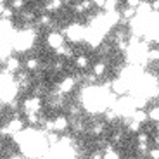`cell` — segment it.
I'll list each match as a JSON object with an SVG mask.
<instances>
[{"instance_id": "obj_1", "label": "cell", "mask_w": 159, "mask_h": 159, "mask_svg": "<svg viewBox=\"0 0 159 159\" xmlns=\"http://www.w3.org/2000/svg\"><path fill=\"white\" fill-rule=\"evenodd\" d=\"M42 106H43V100H42V97H38V95L28 97V99L21 104V107H23L24 112H40Z\"/></svg>"}, {"instance_id": "obj_2", "label": "cell", "mask_w": 159, "mask_h": 159, "mask_svg": "<svg viewBox=\"0 0 159 159\" xmlns=\"http://www.w3.org/2000/svg\"><path fill=\"white\" fill-rule=\"evenodd\" d=\"M47 45L54 50H59L66 45V35H62L59 31H50L47 36Z\"/></svg>"}, {"instance_id": "obj_3", "label": "cell", "mask_w": 159, "mask_h": 159, "mask_svg": "<svg viewBox=\"0 0 159 159\" xmlns=\"http://www.w3.org/2000/svg\"><path fill=\"white\" fill-rule=\"evenodd\" d=\"M21 66H23V62H21L16 56H9V57H5V59H4V68L7 69L9 73H12V75L19 73Z\"/></svg>"}, {"instance_id": "obj_4", "label": "cell", "mask_w": 159, "mask_h": 159, "mask_svg": "<svg viewBox=\"0 0 159 159\" xmlns=\"http://www.w3.org/2000/svg\"><path fill=\"white\" fill-rule=\"evenodd\" d=\"M75 88H76V78H73V76H66V78L59 83V93L66 95V93H71Z\"/></svg>"}, {"instance_id": "obj_5", "label": "cell", "mask_w": 159, "mask_h": 159, "mask_svg": "<svg viewBox=\"0 0 159 159\" xmlns=\"http://www.w3.org/2000/svg\"><path fill=\"white\" fill-rule=\"evenodd\" d=\"M68 128H69L68 116L59 114V116H56V118H54V131H57V133H61V135H62L64 131H68Z\"/></svg>"}, {"instance_id": "obj_6", "label": "cell", "mask_w": 159, "mask_h": 159, "mask_svg": "<svg viewBox=\"0 0 159 159\" xmlns=\"http://www.w3.org/2000/svg\"><path fill=\"white\" fill-rule=\"evenodd\" d=\"M92 73L97 76V78H102L106 73H107V62L106 61H97L93 64V68H92Z\"/></svg>"}, {"instance_id": "obj_7", "label": "cell", "mask_w": 159, "mask_h": 159, "mask_svg": "<svg viewBox=\"0 0 159 159\" xmlns=\"http://www.w3.org/2000/svg\"><path fill=\"white\" fill-rule=\"evenodd\" d=\"M38 68H40V59H36V57H30V59L24 61V69L26 71L35 73V71H38Z\"/></svg>"}, {"instance_id": "obj_8", "label": "cell", "mask_w": 159, "mask_h": 159, "mask_svg": "<svg viewBox=\"0 0 159 159\" xmlns=\"http://www.w3.org/2000/svg\"><path fill=\"white\" fill-rule=\"evenodd\" d=\"M64 5V0H48L45 2V12H56Z\"/></svg>"}, {"instance_id": "obj_9", "label": "cell", "mask_w": 159, "mask_h": 159, "mask_svg": "<svg viewBox=\"0 0 159 159\" xmlns=\"http://www.w3.org/2000/svg\"><path fill=\"white\" fill-rule=\"evenodd\" d=\"M145 59H147L149 62L157 64V62H159V47H152V48H149V50L145 52Z\"/></svg>"}, {"instance_id": "obj_10", "label": "cell", "mask_w": 159, "mask_h": 159, "mask_svg": "<svg viewBox=\"0 0 159 159\" xmlns=\"http://www.w3.org/2000/svg\"><path fill=\"white\" fill-rule=\"evenodd\" d=\"M14 11H16V9L12 7L11 4L2 5V21H11L12 17H14Z\"/></svg>"}, {"instance_id": "obj_11", "label": "cell", "mask_w": 159, "mask_h": 159, "mask_svg": "<svg viewBox=\"0 0 159 159\" xmlns=\"http://www.w3.org/2000/svg\"><path fill=\"white\" fill-rule=\"evenodd\" d=\"M75 66L80 69H85L90 66V59H88V56H85V54H81V56H76L75 57Z\"/></svg>"}, {"instance_id": "obj_12", "label": "cell", "mask_w": 159, "mask_h": 159, "mask_svg": "<svg viewBox=\"0 0 159 159\" xmlns=\"http://www.w3.org/2000/svg\"><path fill=\"white\" fill-rule=\"evenodd\" d=\"M112 90H114V93H126V90H128V87H126V83L125 81H121V80H116L114 83H112Z\"/></svg>"}, {"instance_id": "obj_13", "label": "cell", "mask_w": 159, "mask_h": 159, "mask_svg": "<svg viewBox=\"0 0 159 159\" xmlns=\"http://www.w3.org/2000/svg\"><path fill=\"white\" fill-rule=\"evenodd\" d=\"M36 23H38L40 26H50V24H52L50 12H45V14H42L40 17H36Z\"/></svg>"}, {"instance_id": "obj_14", "label": "cell", "mask_w": 159, "mask_h": 159, "mask_svg": "<svg viewBox=\"0 0 159 159\" xmlns=\"http://www.w3.org/2000/svg\"><path fill=\"white\" fill-rule=\"evenodd\" d=\"M142 125H143V123H140V121H137V119H131L130 125L126 126V130L130 131V133H140V130H142Z\"/></svg>"}, {"instance_id": "obj_15", "label": "cell", "mask_w": 159, "mask_h": 159, "mask_svg": "<svg viewBox=\"0 0 159 159\" xmlns=\"http://www.w3.org/2000/svg\"><path fill=\"white\" fill-rule=\"evenodd\" d=\"M104 130H106V125L104 123H95L90 126V133L92 135H102Z\"/></svg>"}, {"instance_id": "obj_16", "label": "cell", "mask_w": 159, "mask_h": 159, "mask_svg": "<svg viewBox=\"0 0 159 159\" xmlns=\"http://www.w3.org/2000/svg\"><path fill=\"white\" fill-rule=\"evenodd\" d=\"M106 11L107 12H114V11H119V0H106Z\"/></svg>"}, {"instance_id": "obj_17", "label": "cell", "mask_w": 159, "mask_h": 159, "mask_svg": "<svg viewBox=\"0 0 159 159\" xmlns=\"http://www.w3.org/2000/svg\"><path fill=\"white\" fill-rule=\"evenodd\" d=\"M149 119H154V121L159 123V106L151 107V111H149Z\"/></svg>"}, {"instance_id": "obj_18", "label": "cell", "mask_w": 159, "mask_h": 159, "mask_svg": "<svg viewBox=\"0 0 159 159\" xmlns=\"http://www.w3.org/2000/svg\"><path fill=\"white\" fill-rule=\"evenodd\" d=\"M9 4L16 9V11H21V9L26 5V0H9Z\"/></svg>"}, {"instance_id": "obj_19", "label": "cell", "mask_w": 159, "mask_h": 159, "mask_svg": "<svg viewBox=\"0 0 159 159\" xmlns=\"http://www.w3.org/2000/svg\"><path fill=\"white\" fill-rule=\"evenodd\" d=\"M104 159H119V154L112 149H107V151L104 152Z\"/></svg>"}, {"instance_id": "obj_20", "label": "cell", "mask_w": 159, "mask_h": 159, "mask_svg": "<svg viewBox=\"0 0 159 159\" xmlns=\"http://www.w3.org/2000/svg\"><path fill=\"white\" fill-rule=\"evenodd\" d=\"M73 130H75L76 133H81V131L85 130V125L81 123V121H78V119H76L75 123H73Z\"/></svg>"}, {"instance_id": "obj_21", "label": "cell", "mask_w": 159, "mask_h": 159, "mask_svg": "<svg viewBox=\"0 0 159 159\" xmlns=\"http://www.w3.org/2000/svg\"><path fill=\"white\" fill-rule=\"evenodd\" d=\"M116 111L114 109H109V111H106V121H114L116 119Z\"/></svg>"}, {"instance_id": "obj_22", "label": "cell", "mask_w": 159, "mask_h": 159, "mask_svg": "<svg viewBox=\"0 0 159 159\" xmlns=\"http://www.w3.org/2000/svg\"><path fill=\"white\" fill-rule=\"evenodd\" d=\"M140 4H142V0H126V2H125V5H128V7H135V9H139Z\"/></svg>"}, {"instance_id": "obj_23", "label": "cell", "mask_w": 159, "mask_h": 159, "mask_svg": "<svg viewBox=\"0 0 159 159\" xmlns=\"http://www.w3.org/2000/svg\"><path fill=\"white\" fill-rule=\"evenodd\" d=\"M149 156H151V159H159V147L151 149V151H149Z\"/></svg>"}, {"instance_id": "obj_24", "label": "cell", "mask_w": 159, "mask_h": 159, "mask_svg": "<svg viewBox=\"0 0 159 159\" xmlns=\"http://www.w3.org/2000/svg\"><path fill=\"white\" fill-rule=\"evenodd\" d=\"M92 4L95 5V7H99V9H104L106 7V0H92Z\"/></svg>"}, {"instance_id": "obj_25", "label": "cell", "mask_w": 159, "mask_h": 159, "mask_svg": "<svg viewBox=\"0 0 159 159\" xmlns=\"http://www.w3.org/2000/svg\"><path fill=\"white\" fill-rule=\"evenodd\" d=\"M90 159H104V154L99 152V151H95V152H92L90 154Z\"/></svg>"}, {"instance_id": "obj_26", "label": "cell", "mask_w": 159, "mask_h": 159, "mask_svg": "<svg viewBox=\"0 0 159 159\" xmlns=\"http://www.w3.org/2000/svg\"><path fill=\"white\" fill-rule=\"evenodd\" d=\"M152 9H154V11H159V0H152Z\"/></svg>"}, {"instance_id": "obj_27", "label": "cell", "mask_w": 159, "mask_h": 159, "mask_svg": "<svg viewBox=\"0 0 159 159\" xmlns=\"http://www.w3.org/2000/svg\"><path fill=\"white\" fill-rule=\"evenodd\" d=\"M154 143H156V145H157V147H159V135H157V137H156V139H154Z\"/></svg>"}, {"instance_id": "obj_28", "label": "cell", "mask_w": 159, "mask_h": 159, "mask_svg": "<svg viewBox=\"0 0 159 159\" xmlns=\"http://www.w3.org/2000/svg\"><path fill=\"white\" fill-rule=\"evenodd\" d=\"M73 0H64V5H68V4H71Z\"/></svg>"}, {"instance_id": "obj_29", "label": "cell", "mask_w": 159, "mask_h": 159, "mask_svg": "<svg viewBox=\"0 0 159 159\" xmlns=\"http://www.w3.org/2000/svg\"><path fill=\"white\" fill-rule=\"evenodd\" d=\"M157 131H159V123H157Z\"/></svg>"}, {"instance_id": "obj_30", "label": "cell", "mask_w": 159, "mask_h": 159, "mask_svg": "<svg viewBox=\"0 0 159 159\" xmlns=\"http://www.w3.org/2000/svg\"><path fill=\"white\" fill-rule=\"evenodd\" d=\"M43 2H48V0H43Z\"/></svg>"}, {"instance_id": "obj_31", "label": "cell", "mask_w": 159, "mask_h": 159, "mask_svg": "<svg viewBox=\"0 0 159 159\" xmlns=\"http://www.w3.org/2000/svg\"><path fill=\"white\" fill-rule=\"evenodd\" d=\"M157 87H159V85H157ZM157 92H159V90H157Z\"/></svg>"}]
</instances>
